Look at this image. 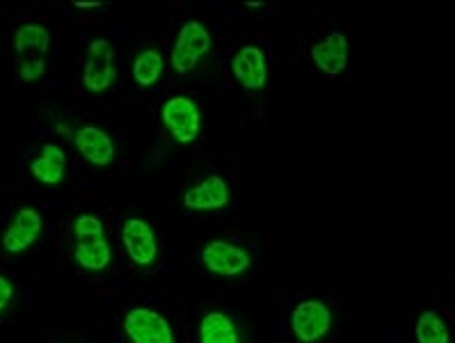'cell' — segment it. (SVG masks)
Returning <instances> with one entry per match:
<instances>
[{"label": "cell", "instance_id": "6da1fadb", "mask_svg": "<svg viewBox=\"0 0 455 343\" xmlns=\"http://www.w3.org/2000/svg\"><path fill=\"white\" fill-rule=\"evenodd\" d=\"M117 78V55L115 46L106 37H99L87 46L85 62H83V85L92 94H101L110 90Z\"/></svg>", "mask_w": 455, "mask_h": 343}, {"label": "cell", "instance_id": "7a4b0ae2", "mask_svg": "<svg viewBox=\"0 0 455 343\" xmlns=\"http://www.w3.org/2000/svg\"><path fill=\"white\" fill-rule=\"evenodd\" d=\"M209 28L202 21H186L179 30L174 46H172V69L177 74H190L199 65V60L211 51Z\"/></svg>", "mask_w": 455, "mask_h": 343}, {"label": "cell", "instance_id": "3957f363", "mask_svg": "<svg viewBox=\"0 0 455 343\" xmlns=\"http://www.w3.org/2000/svg\"><path fill=\"white\" fill-rule=\"evenodd\" d=\"M124 334L131 343H177L170 321L151 307L131 309L124 316Z\"/></svg>", "mask_w": 455, "mask_h": 343}, {"label": "cell", "instance_id": "277c9868", "mask_svg": "<svg viewBox=\"0 0 455 343\" xmlns=\"http://www.w3.org/2000/svg\"><path fill=\"white\" fill-rule=\"evenodd\" d=\"M161 119L165 124L167 133L177 140L179 145H190L202 129V113L199 106L188 97H172L163 103Z\"/></svg>", "mask_w": 455, "mask_h": 343}, {"label": "cell", "instance_id": "5b68a950", "mask_svg": "<svg viewBox=\"0 0 455 343\" xmlns=\"http://www.w3.org/2000/svg\"><path fill=\"white\" fill-rule=\"evenodd\" d=\"M199 259H202L204 268L220 277H238L252 266V257L245 247L234 245L229 241H211L202 250Z\"/></svg>", "mask_w": 455, "mask_h": 343}, {"label": "cell", "instance_id": "8992f818", "mask_svg": "<svg viewBox=\"0 0 455 343\" xmlns=\"http://www.w3.org/2000/svg\"><path fill=\"white\" fill-rule=\"evenodd\" d=\"M332 327V311L321 300H302L291 314V330L300 343H318Z\"/></svg>", "mask_w": 455, "mask_h": 343}, {"label": "cell", "instance_id": "52a82bcc", "mask_svg": "<svg viewBox=\"0 0 455 343\" xmlns=\"http://www.w3.org/2000/svg\"><path fill=\"white\" fill-rule=\"evenodd\" d=\"M122 243L131 261L140 268H149L158 259V238L149 222L142 218H129L122 227Z\"/></svg>", "mask_w": 455, "mask_h": 343}, {"label": "cell", "instance_id": "ba28073f", "mask_svg": "<svg viewBox=\"0 0 455 343\" xmlns=\"http://www.w3.org/2000/svg\"><path fill=\"white\" fill-rule=\"evenodd\" d=\"M44 231V215L35 206H23L14 213L5 236H3V250L10 254H21L37 243Z\"/></svg>", "mask_w": 455, "mask_h": 343}, {"label": "cell", "instance_id": "9c48e42d", "mask_svg": "<svg viewBox=\"0 0 455 343\" xmlns=\"http://www.w3.org/2000/svg\"><path fill=\"white\" fill-rule=\"evenodd\" d=\"M309 58L314 65L330 78H337L346 67L350 58V42L343 33H330L325 39L314 44L309 49Z\"/></svg>", "mask_w": 455, "mask_h": 343}, {"label": "cell", "instance_id": "30bf717a", "mask_svg": "<svg viewBox=\"0 0 455 343\" xmlns=\"http://www.w3.org/2000/svg\"><path fill=\"white\" fill-rule=\"evenodd\" d=\"M231 190L225 177H206L183 193V206L190 211H218L229 204Z\"/></svg>", "mask_w": 455, "mask_h": 343}, {"label": "cell", "instance_id": "8fae6325", "mask_svg": "<svg viewBox=\"0 0 455 343\" xmlns=\"http://www.w3.org/2000/svg\"><path fill=\"white\" fill-rule=\"evenodd\" d=\"M231 71L245 90H261L268 83V62L259 46H243L231 60Z\"/></svg>", "mask_w": 455, "mask_h": 343}, {"label": "cell", "instance_id": "7c38bea8", "mask_svg": "<svg viewBox=\"0 0 455 343\" xmlns=\"http://www.w3.org/2000/svg\"><path fill=\"white\" fill-rule=\"evenodd\" d=\"M74 145L81 151L87 163L97 167H106L115 161V142L113 138L99 126H81L74 131Z\"/></svg>", "mask_w": 455, "mask_h": 343}, {"label": "cell", "instance_id": "4fadbf2b", "mask_svg": "<svg viewBox=\"0 0 455 343\" xmlns=\"http://www.w3.org/2000/svg\"><path fill=\"white\" fill-rule=\"evenodd\" d=\"M30 172L44 186H58L65 179L67 154L58 145H44L30 161Z\"/></svg>", "mask_w": 455, "mask_h": 343}, {"label": "cell", "instance_id": "5bb4252c", "mask_svg": "<svg viewBox=\"0 0 455 343\" xmlns=\"http://www.w3.org/2000/svg\"><path fill=\"white\" fill-rule=\"evenodd\" d=\"M76 263L81 266L83 270H90V273H101L110 266L113 261V250H110V243L103 238H85V241H76Z\"/></svg>", "mask_w": 455, "mask_h": 343}, {"label": "cell", "instance_id": "9a60e30c", "mask_svg": "<svg viewBox=\"0 0 455 343\" xmlns=\"http://www.w3.org/2000/svg\"><path fill=\"white\" fill-rule=\"evenodd\" d=\"M51 46V33L42 23H23L14 33V49L19 58H44Z\"/></svg>", "mask_w": 455, "mask_h": 343}, {"label": "cell", "instance_id": "2e32d148", "mask_svg": "<svg viewBox=\"0 0 455 343\" xmlns=\"http://www.w3.org/2000/svg\"><path fill=\"white\" fill-rule=\"evenodd\" d=\"M199 343H241V337L225 311H209L199 323Z\"/></svg>", "mask_w": 455, "mask_h": 343}, {"label": "cell", "instance_id": "e0dca14e", "mask_svg": "<svg viewBox=\"0 0 455 343\" xmlns=\"http://www.w3.org/2000/svg\"><path fill=\"white\" fill-rule=\"evenodd\" d=\"M414 337L417 343H449L451 332L444 318L439 316L437 311H423L417 318V327H414Z\"/></svg>", "mask_w": 455, "mask_h": 343}, {"label": "cell", "instance_id": "ac0fdd59", "mask_svg": "<svg viewBox=\"0 0 455 343\" xmlns=\"http://www.w3.org/2000/svg\"><path fill=\"white\" fill-rule=\"evenodd\" d=\"M163 74V55L161 51L145 49L133 62V78L138 85L151 87Z\"/></svg>", "mask_w": 455, "mask_h": 343}, {"label": "cell", "instance_id": "d6986e66", "mask_svg": "<svg viewBox=\"0 0 455 343\" xmlns=\"http://www.w3.org/2000/svg\"><path fill=\"white\" fill-rule=\"evenodd\" d=\"M76 231V241H85V238H103V222L99 215H78V220L74 222Z\"/></svg>", "mask_w": 455, "mask_h": 343}, {"label": "cell", "instance_id": "ffe728a7", "mask_svg": "<svg viewBox=\"0 0 455 343\" xmlns=\"http://www.w3.org/2000/svg\"><path fill=\"white\" fill-rule=\"evenodd\" d=\"M46 71V62L44 58H21L19 62V76H21V81L26 83H35L39 81Z\"/></svg>", "mask_w": 455, "mask_h": 343}, {"label": "cell", "instance_id": "44dd1931", "mask_svg": "<svg viewBox=\"0 0 455 343\" xmlns=\"http://www.w3.org/2000/svg\"><path fill=\"white\" fill-rule=\"evenodd\" d=\"M12 298H14V284H12L10 279L0 275V314L10 307Z\"/></svg>", "mask_w": 455, "mask_h": 343}, {"label": "cell", "instance_id": "7402d4cb", "mask_svg": "<svg viewBox=\"0 0 455 343\" xmlns=\"http://www.w3.org/2000/svg\"><path fill=\"white\" fill-rule=\"evenodd\" d=\"M74 7H81V10H97V7H101V3H74Z\"/></svg>", "mask_w": 455, "mask_h": 343}, {"label": "cell", "instance_id": "603a6c76", "mask_svg": "<svg viewBox=\"0 0 455 343\" xmlns=\"http://www.w3.org/2000/svg\"><path fill=\"white\" fill-rule=\"evenodd\" d=\"M245 7H252V10H261V7H266L263 3H245Z\"/></svg>", "mask_w": 455, "mask_h": 343}]
</instances>
